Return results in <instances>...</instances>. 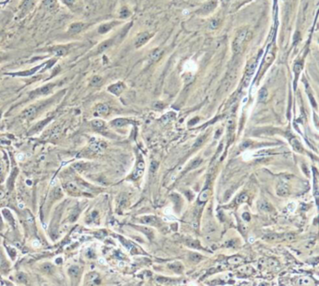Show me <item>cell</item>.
Here are the masks:
<instances>
[{"label": "cell", "mask_w": 319, "mask_h": 286, "mask_svg": "<svg viewBox=\"0 0 319 286\" xmlns=\"http://www.w3.org/2000/svg\"><path fill=\"white\" fill-rule=\"evenodd\" d=\"M96 112H98L99 114H108L109 112V106L107 104H98V106H96Z\"/></svg>", "instance_id": "cell-21"}, {"label": "cell", "mask_w": 319, "mask_h": 286, "mask_svg": "<svg viewBox=\"0 0 319 286\" xmlns=\"http://www.w3.org/2000/svg\"><path fill=\"white\" fill-rule=\"evenodd\" d=\"M105 144H103L102 142H96L90 145V148L94 152H101L105 148Z\"/></svg>", "instance_id": "cell-16"}, {"label": "cell", "mask_w": 319, "mask_h": 286, "mask_svg": "<svg viewBox=\"0 0 319 286\" xmlns=\"http://www.w3.org/2000/svg\"><path fill=\"white\" fill-rule=\"evenodd\" d=\"M200 255H197V254H192L191 255V259L192 260H194V261H200Z\"/></svg>", "instance_id": "cell-46"}, {"label": "cell", "mask_w": 319, "mask_h": 286, "mask_svg": "<svg viewBox=\"0 0 319 286\" xmlns=\"http://www.w3.org/2000/svg\"><path fill=\"white\" fill-rule=\"evenodd\" d=\"M88 280H89V282L91 284L98 283L99 282V281H98V275L96 273H94V272H93V273H90L88 275Z\"/></svg>", "instance_id": "cell-25"}, {"label": "cell", "mask_w": 319, "mask_h": 286, "mask_svg": "<svg viewBox=\"0 0 319 286\" xmlns=\"http://www.w3.org/2000/svg\"><path fill=\"white\" fill-rule=\"evenodd\" d=\"M202 141H203V138H200V139H198V140L197 141V143L195 144V146H197V145H201V144H202Z\"/></svg>", "instance_id": "cell-50"}, {"label": "cell", "mask_w": 319, "mask_h": 286, "mask_svg": "<svg viewBox=\"0 0 319 286\" xmlns=\"http://www.w3.org/2000/svg\"><path fill=\"white\" fill-rule=\"evenodd\" d=\"M17 159H18V160H22L25 159V155H24V154H22V153L18 154V155H17Z\"/></svg>", "instance_id": "cell-48"}, {"label": "cell", "mask_w": 319, "mask_h": 286, "mask_svg": "<svg viewBox=\"0 0 319 286\" xmlns=\"http://www.w3.org/2000/svg\"><path fill=\"white\" fill-rule=\"evenodd\" d=\"M302 70V62H297L295 64L294 66V71H295V75L296 77L298 78L299 74L300 73V71H301Z\"/></svg>", "instance_id": "cell-29"}, {"label": "cell", "mask_w": 319, "mask_h": 286, "mask_svg": "<svg viewBox=\"0 0 319 286\" xmlns=\"http://www.w3.org/2000/svg\"><path fill=\"white\" fill-rule=\"evenodd\" d=\"M201 162H202V160L201 159H197V160H195L191 163V166H190V168H189V169H195V168L198 167V166L200 165Z\"/></svg>", "instance_id": "cell-37"}, {"label": "cell", "mask_w": 319, "mask_h": 286, "mask_svg": "<svg viewBox=\"0 0 319 286\" xmlns=\"http://www.w3.org/2000/svg\"><path fill=\"white\" fill-rule=\"evenodd\" d=\"M129 15H130V11H128V8L126 7H124V8H121V11H120V17H121V18H126Z\"/></svg>", "instance_id": "cell-33"}, {"label": "cell", "mask_w": 319, "mask_h": 286, "mask_svg": "<svg viewBox=\"0 0 319 286\" xmlns=\"http://www.w3.org/2000/svg\"><path fill=\"white\" fill-rule=\"evenodd\" d=\"M39 107H40V106L39 104H36V105H32V106H30V107L26 108L24 112H22V117L25 118V119H33L36 117V114H38V111L39 110Z\"/></svg>", "instance_id": "cell-6"}, {"label": "cell", "mask_w": 319, "mask_h": 286, "mask_svg": "<svg viewBox=\"0 0 319 286\" xmlns=\"http://www.w3.org/2000/svg\"><path fill=\"white\" fill-rule=\"evenodd\" d=\"M127 123H128V120H126V119L118 118V119H115V120H113L112 122V125L114 126V127H123Z\"/></svg>", "instance_id": "cell-22"}, {"label": "cell", "mask_w": 319, "mask_h": 286, "mask_svg": "<svg viewBox=\"0 0 319 286\" xmlns=\"http://www.w3.org/2000/svg\"><path fill=\"white\" fill-rule=\"evenodd\" d=\"M141 221L143 223H146V224H155V222H157V219L154 216H148V217L142 218Z\"/></svg>", "instance_id": "cell-23"}, {"label": "cell", "mask_w": 319, "mask_h": 286, "mask_svg": "<svg viewBox=\"0 0 319 286\" xmlns=\"http://www.w3.org/2000/svg\"><path fill=\"white\" fill-rule=\"evenodd\" d=\"M54 86H55V84H48L46 85H43V86L39 87V88L34 90L32 93H30V97L31 98H34V97H38V96L47 95L52 92Z\"/></svg>", "instance_id": "cell-3"}, {"label": "cell", "mask_w": 319, "mask_h": 286, "mask_svg": "<svg viewBox=\"0 0 319 286\" xmlns=\"http://www.w3.org/2000/svg\"><path fill=\"white\" fill-rule=\"evenodd\" d=\"M55 262H56V263H57V264H60V263H61V262H62V259H61V258H57V259H56V260H55Z\"/></svg>", "instance_id": "cell-54"}, {"label": "cell", "mask_w": 319, "mask_h": 286, "mask_svg": "<svg viewBox=\"0 0 319 286\" xmlns=\"http://www.w3.org/2000/svg\"><path fill=\"white\" fill-rule=\"evenodd\" d=\"M1 40H2V36H1V34H0V41H1Z\"/></svg>", "instance_id": "cell-59"}, {"label": "cell", "mask_w": 319, "mask_h": 286, "mask_svg": "<svg viewBox=\"0 0 319 286\" xmlns=\"http://www.w3.org/2000/svg\"><path fill=\"white\" fill-rule=\"evenodd\" d=\"M43 270H44L45 272H51V271L53 270V266H52V265H50V264H45V265L43 266Z\"/></svg>", "instance_id": "cell-43"}, {"label": "cell", "mask_w": 319, "mask_h": 286, "mask_svg": "<svg viewBox=\"0 0 319 286\" xmlns=\"http://www.w3.org/2000/svg\"><path fill=\"white\" fill-rule=\"evenodd\" d=\"M32 245H33V247H39V242L38 240L34 241L33 243H32Z\"/></svg>", "instance_id": "cell-52"}, {"label": "cell", "mask_w": 319, "mask_h": 286, "mask_svg": "<svg viewBox=\"0 0 319 286\" xmlns=\"http://www.w3.org/2000/svg\"><path fill=\"white\" fill-rule=\"evenodd\" d=\"M43 5L46 7V8L49 11H53L56 8V0H44Z\"/></svg>", "instance_id": "cell-19"}, {"label": "cell", "mask_w": 319, "mask_h": 286, "mask_svg": "<svg viewBox=\"0 0 319 286\" xmlns=\"http://www.w3.org/2000/svg\"><path fill=\"white\" fill-rule=\"evenodd\" d=\"M8 251L10 252V255H11L12 258L14 257V255L16 254V251H15L13 248H11V247H8Z\"/></svg>", "instance_id": "cell-44"}, {"label": "cell", "mask_w": 319, "mask_h": 286, "mask_svg": "<svg viewBox=\"0 0 319 286\" xmlns=\"http://www.w3.org/2000/svg\"><path fill=\"white\" fill-rule=\"evenodd\" d=\"M66 189L71 193H79V188L74 182H67L66 184Z\"/></svg>", "instance_id": "cell-20"}, {"label": "cell", "mask_w": 319, "mask_h": 286, "mask_svg": "<svg viewBox=\"0 0 319 286\" xmlns=\"http://www.w3.org/2000/svg\"><path fill=\"white\" fill-rule=\"evenodd\" d=\"M88 26V25L86 23H82V22H78V23H73L70 25H69L68 28V33L70 35H75L82 32V30H84L86 27Z\"/></svg>", "instance_id": "cell-7"}, {"label": "cell", "mask_w": 319, "mask_h": 286, "mask_svg": "<svg viewBox=\"0 0 319 286\" xmlns=\"http://www.w3.org/2000/svg\"><path fill=\"white\" fill-rule=\"evenodd\" d=\"M291 145H292L293 148L296 151H298V152H301L302 151V147H301V145H300V144H299V142L297 139H292V140H291Z\"/></svg>", "instance_id": "cell-28"}, {"label": "cell", "mask_w": 319, "mask_h": 286, "mask_svg": "<svg viewBox=\"0 0 319 286\" xmlns=\"http://www.w3.org/2000/svg\"><path fill=\"white\" fill-rule=\"evenodd\" d=\"M144 168H145V164H144V161H143L141 159L138 160V163H137V166L135 170H134V173H133V176L132 177L134 179H137L138 178L140 177H141V174H143V172H144Z\"/></svg>", "instance_id": "cell-9"}, {"label": "cell", "mask_w": 319, "mask_h": 286, "mask_svg": "<svg viewBox=\"0 0 319 286\" xmlns=\"http://www.w3.org/2000/svg\"><path fill=\"white\" fill-rule=\"evenodd\" d=\"M5 57H6V54H4V53H0V62H1Z\"/></svg>", "instance_id": "cell-51"}, {"label": "cell", "mask_w": 319, "mask_h": 286, "mask_svg": "<svg viewBox=\"0 0 319 286\" xmlns=\"http://www.w3.org/2000/svg\"><path fill=\"white\" fill-rule=\"evenodd\" d=\"M220 25V22L217 20V19H212L211 22H210V28L211 29H215L218 27V25Z\"/></svg>", "instance_id": "cell-34"}, {"label": "cell", "mask_w": 319, "mask_h": 286, "mask_svg": "<svg viewBox=\"0 0 319 286\" xmlns=\"http://www.w3.org/2000/svg\"><path fill=\"white\" fill-rule=\"evenodd\" d=\"M26 182H27V184H28V185H32V182H30V181H28V180H27Z\"/></svg>", "instance_id": "cell-56"}, {"label": "cell", "mask_w": 319, "mask_h": 286, "mask_svg": "<svg viewBox=\"0 0 319 286\" xmlns=\"http://www.w3.org/2000/svg\"><path fill=\"white\" fill-rule=\"evenodd\" d=\"M216 6H217V0H211L210 2H208L205 4V5H203L197 12L200 13L202 15L208 14V13H210L214 11L216 8Z\"/></svg>", "instance_id": "cell-8"}, {"label": "cell", "mask_w": 319, "mask_h": 286, "mask_svg": "<svg viewBox=\"0 0 319 286\" xmlns=\"http://www.w3.org/2000/svg\"><path fill=\"white\" fill-rule=\"evenodd\" d=\"M114 40H115V38H112V39H110V40L103 41L102 43H100L98 45V47L96 48V54H101V53H103L104 51L109 49L110 46L113 45Z\"/></svg>", "instance_id": "cell-11"}, {"label": "cell", "mask_w": 319, "mask_h": 286, "mask_svg": "<svg viewBox=\"0 0 319 286\" xmlns=\"http://www.w3.org/2000/svg\"><path fill=\"white\" fill-rule=\"evenodd\" d=\"M246 200H247V195H246V193H242V194H240V195L237 197V199H236V204L241 205V204H242V203L245 202Z\"/></svg>", "instance_id": "cell-31"}, {"label": "cell", "mask_w": 319, "mask_h": 286, "mask_svg": "<svg viewBox=\"0 0 319 286\" xmlns=\"http://www.w3.org/2000/svg\"><path fill=\"white\" fill-rule=\"evenodd\" d=\"M0 164H1V161H0Z\"/></svg>", "instance_id": "cell-61"}, {"label": "cell", "mask_w": 319, "mask_h": 286, "mask_svg": "<svg viewBox=\"0 0 319 286\" xmlns=\"http://www.w3.org/2000/svg\"><path fill=\"white\" fill-rule=\"evenodd\" d=\"M117 25H119V23L114 21V22H110V23H106V24H102L99 27H98V33L99 34H106L108 33L110 30H112L114 26H116Z\"/></svg>", "instance_id": "cell-10"}, {"label": "cell", "mask_w": 319, "mask_h": 286, "mask_svg": "<svg viewBox=\"0 0 319 286\" xmlns=\"http://www.w3.org/2000/svg\"><path fill=\"white\" fill-rule=\"evenodd\" d=\"M2 257H1V255H0V266H1V265H2Z\"/></svg>", "instance_id": "cell-55"}, {"label": "cell", "mask_w": 319, "mask_h": 286, "mask_svg": "<svg viewBox=\"0 0 319 286\" xmlns=\"http://www.w3.org/2000/svg\"><path fill=\"white\" fill-rule=\"evenodd\" d=\"M62 1L65 5H67V7H72L74 4H75V0H62Z\"/></svg>", "instance_id": "cell-42"}, {"label": "cell", "mask_w": 319, "mask_h": 286, "mask_svg": "<svg viewBox=\"0 0 319 286\" xmlns=\"http://www.w3.org/2000/svg\"><path fill=\"white\" fill-rule=\"evenodd\" d=\"M250 145H251V143H250V142H244L243 144L242 145V146H241V147H242V148H246V147H248Z\"/></svg>", "instance_id": "cell-47"}, {"label": "cell", "mask_w": 319, "mask_h": 286, "mask_svg": "<svg viewBox=\"0 0 319 286\" xmlns=\"http://www.w3.org/2000/svg\"><path fill=\"white\" fill-rule=\"evenodd\" d=\"M1 225H2V221H1V220H0V227H1Z\"/></svg>", "instance_id": "cell-58"}, {"label": "cell", "mask_w": 319, "mask_h": 286, "mask_svg": "<svg viewBox=\"0 0 319 286\" xmlns=\"http://www.w3.org/2000/svg\"><path fill=\"white\" fill-rule=\"evenodd\" d=\"M16 279H17L18 281H19V282H25V281H26L25 275L22 274V273L21 274H18L17 277H16Z\"/></svg>", "instance_id": "cell-41"}, {"label": "cell", "mask_w": 319, "mask_h": 286, "mask_svg": "<svg viewBox=\"0 0 319 286\" xmlns=\"http://www.w3.org/2000/svg\"><path fill=\"white\" fill-rule=\"evenodd\" d=\"M250 37V32L248 29H242L236 36L232 42V51L234 54H240L245 46V43L248 41Z\"/></svg>", "instance_id": "cell-1"}, {"label": "cell", "mask_w": 319, "mask_h": 286, "mask_svg": "<svg viewBox=\"0 0 319 286\" xmlns=\"http://www.w3.org/2000/svg\"><path fill=\"white\" fill-rule=\"evenodd\" d=\"M92 126L96 129H101L104 126V122L102 120H99V119H95V120L92 121Z\"/></svg>", "instance_id": "cell-32"}, {"label": "cell", "mask_w": 319, "mask_h": 286, "mask_svg": "<svg viewBox=\"0 0 319 286\" xmlns=\"http://www.w3.org/2000/svg\"><path fill=\"white\" fill-rule=\"evenodd\" d=\"M288 192H289V190H288L287 185H285L284 183L278 184V186H277V194L280 196H286L288 194Z\"/></svg>", "instance_id": "cell-15"}, {"label": "cell", "mask_w": 319, "mask_h": 286, "mask_svg": "<svg viewBox=\"0 0 319 286\" xmlns=\"http://www.w3.org/2000/svg\"><path fill=\"white\" fill-rule=\"evenodd\" d=\"M242 217H243V219H244V220H250V215H249L248 213H244V214L242 215Z\"/></svg>", "instance_id": "cell-49"}, {"label": "cell", "mask_w": 319, "mask_h": 286, "mask_svg": "<svg viewBox=\"0 0 319 286\" xmlns=\"http://www.w3.org/2000/svg\"><path fill=\"white\" fill-rule=\"evenodd\" d=\"M1 114H1V112H0V118H1Z\"/></svg>", "instance_id": "cell-60"}, {"label": "cell", "mask_w": 319, "mask_h": 286, "mask_svg": "<svg viewBox=\"0 0 319 286\" xmlns=\"http://www.w3.org/2000/svg\"><path fill=\"white\" fill-rule=\"evenodd\" d=\"M16 176H17V170L15 169L12 172V174L11 176L10 179H8V187L10 188V189H12V187H13V182H14V179H15Z\"/></svg>", "instance_id": "cell-30"}, {"label": "cell", "mask_w": 319, "mask_h": 286, "mask_svg": "<svg viewBox=\"0 0 319 286\" xmlns=\"http://www.w3.org/2000/svg\"><path fill=\"white\" fill-rule=\"evenodd\" d=\"M243 261V258L242 256H233V257H230L228 259V263L231 265H237V264H240V263H242Z\"/></svg>", "instance_id": "cell-26"}, {"label": "cell", "mask_w": 319, "mask_h": 286, "mask_svg": "<svg viewBox=\"0 0 319 286\" xmlns=\"http://www.w3.org/2000/svg\"><path fill=\"white\" fill-rule=\"evenodd\" d=\"M152 34L149 33V32H142V33H140L137 38L135 40V46L136 48H141L144 45L146 42L149 41V40L152 38Z\"/></svg>", "instance_id": "cell-4"}, {"label": "cell", "mask_w": 319, "mask_h": 286, "mask_svg": "<svg viewBox=\"0 0 319 286\" xmlns=\"http://www.w3.org/2000/svg\"><path fill=\"white\" fill-rule=\"evenodd\" d=\"M101 77L99 76H94L93 78H92V81H91V85H99L101 83Z\"/></svg>", "instance_id": "cell-35"}, {"label": "cell", "mask_w": 319, "mask_h": 286, "mask_svg": "<svg viewBox=\"0 0 319 286\" xmlns=\"http://www.w3.org/2000/svg\"><path fill=\"white\" fill-rule=\"evenodd\" d=\"M268 98V91L266 88H261L259 93H258V100L261 102H264Z\"/></svg>", "instance_id": "cell-24"}, {"label": "cell", "mask_w": 319, "mask_h": 286, "mask_svg": "<svg viewBox=\"0 0 319 286\" xmlns=\"http://www.w3.org/2000/svg\"><path fill=\"white\" fill-rule=\"evenodd\" d=\"M124 85L123 83H117V84H114V85H112L110 86H109V91L110 92V93H112L114 95H119L121 92L124 90Z\"/></svg>", "instance_id": "cell-13"}, {"label": "cell", "mask_w": 319, "mask_h": 286, "mask_svg": "<svg viewBox=\"0 0 319 286\" xmlns=\"http://www.w3.org/2000/svg\"><path fill=\"white\" fill-rule=\"evenodd\" d=\"M3 214H4V216L6 217V219H7L8 220H10L11 223H13V218H12V216H11V212H10V211H8V209H4V210H3Z\"/></svg>", "instance_id": "cell-36"}, {"label": "cell", "mask_w": 319, "mask_h": 286, "mask_svg": "<svg viewBox=\"0 0 319 286\" xmlns=\"http://www.w3.org/2000/svg\"><path fill=\"white\" fill-rule=\"evenodd\" d=\"M49 121H50V119H46V120H44V121H41L40 123H39L38 125H37V126L35 127V130H34V131H37L40 130V129H41V128H43V126L45 125V124H47V123H48Z\"/></svg>", "instance_id": "cell-39"}, {"label": "cell", "mask_w": 319, "mask_h": 286, "mask_svg": "<svg viewBox=\"0 0 319 286\" xmlns=\"http://www.w3.org/2000/svg\"><path fill=\"white\" fill-rule=\"evenodd\" d=\"M19 206L21 207V208H22V207H24V205H22V204H20V205H19Z\"/></svg>", "instance_id": "cell-57"}, {"label": "cell", "mask_w": 319, "mask_h": 286, "mask_svg": "<svg viewBox=\"0 0 319 286\" xmlns=\"http://www.w3.org/2000/svg\"><path fill=\"white\" fill-rule=\"evenodd\" d=\"M163 55V50L160 49V48H157V49H155L149 55V58H148V61H149L150 64L152 63H155L156 61H158L159 59L161 58V56Z\"/></svg>", "instance_id": "cell-12"}, {"label": "cell", "mask_w": 319, "mask_h": 286, "mask_svg": "<svg viewBox=\"0 0 319 286\" xmlns=\"http://www.w3.org/2000/svg\"><path fill=\"white\" fill-rule=\"evenodd\" d=\"M54 194L56 195V198H58V197H60V196H61V195H62V191H61V189L57 188L56 190H55V191H54Z\"/></svg>", "instance_id": "cell-45"}, {"label": "cell", "mask_w": 319, "mask_h": 286, "mask_svg": "<svg viewBox=\"0 0 319 286\" xmlns=\"http://www.w3.org/2000/svg\"><path fill=\"white\" fill-rule=\"evenodd\" d=\"M73 168L75 169L76 171H78V172H82V171H84L85 169V166L84 164L77 163V164H74L73 165Z\"/></svg>", "instance_id": "cell-40"}, {"label": "cell", "mask_w": 319, "mask_h": 286, "mask_svg": "<svg viewBox=\"0 0 319 286\" xmlns=\"http://www.w3.org/2000/svg\"><path fill=\"white\" fill-rule=\"evenodd\" d=\"M274 57H275V54H274V52H273V51L270 50L269 52L267 53V54H266V57H265V59H264V60H265V61H264V64H265V65H266L267 67H268V66H270L271 64V62L274 60Z\"/></svg>", "instance_id": "cell-17"}, {"label": "cell", "mask_w": 319, "mask_h": 286, "mask_svg": "<svg viewBox=\"0 0 319 286\" xmlns=\"http://www.w3.org/2000/svg\"><path fill=\"white\" fill-rule=\"evenodd\" d=\"M256 66H257V60H255L254 62H251L247 66L246 70H245V72H244L243 80H242V85H243L244 87H247L249 85V84H250L251 78L254 75V73H255Z\"/></svg>", "instance_id": "cell-2"}, {"label": "cell", "mask_w": 319, "mask_h": 286, "mask_svg": "<svg viewBox=\"0 0 319 286\" xmlns=\"http://www.w3.org/2000/svg\"><path fill=\"white\" fill-rule=\"evenodd\" d=\"M4 195H5V193H4V191L2 190H0V200L2 199V198L4 197Z\"/></svg>", "instance_id": "cell-53"}, {"label": "cell", "mask_w": 319, "mask_h": 286, "mask_svg": "<svg viewBox=\"0 0 319 286\" xmlns=\"http://www.w3.org/2000/svg\"><path fill=\"white\" fill-rule=\"evenodd\" d=\"M209 195H210V190L209 189H206V190H204L200 194V197H198V203L204 204L205 202H207L208 198H209Z\"/></svg>", "instance_id": "cell-18"}, {"label": "cell", "mask_w": 319, "mask_h": 286, "mask_svg": "<svg viewBox=\"0 0 319 286\" xmlns=\"http://www.w3.org/2000/svg\"><path fill=\"white\" fill-rule=\"evenodd\" d=\"M44 65H45V64H41V65L37 66L34 68H32V70H28V71H22V72L14 73V75H17V76H30V75H33V74H35V73L39 70L41 67H43Z\"/></svg>", "instance_id": "cell-14"}, {"label": "cell", "mask_w": 319, "mask_h": 286, "mask_svg": "<svg viewBox=\"0 0 319 286\" xmlns=\"http://www.w3.org/2000/svg\"><path fill=\"white\" fill-rule=\"evenodd\" d=\"M259 208L261 210H270L271 209V205L268 204L267 202H261L259 204Z\"/></svg>", "instance_id": "cell-38"}, {"label": "cell", "mask_w": 319, "mask_h": 286, "mask_svg": "<svg viewBox=\"0 0 319 286\" xmlns=\"http://www.w3.org/2000/svg\"><path fill=\"white\" fill-rule=\"evenodd\" d=\"M68 273H69V275H70L71 277H73V278H76V277H78L79 273H80V270H79V267H78V266H71L70 268L68 269Z\"/></svg>", "instance_id": "cell-27"}, {"label": "cell", "mask_w": 319, "mask_h": 286, "mask_svg": "<svg viewBox=\"0 0 319 286\" xmlns=\"http://www.w3.org/2000/svg\"><path fill=\"white\" fill-rule=\"evenodd\" d=\"M48 51L53 54L55 56H64V55L67 54L68 51H69V47L65 45H56L53 46V47H51L48 49Z\"/></svg>", "instance_id": "cell-5"}]
</instances>
